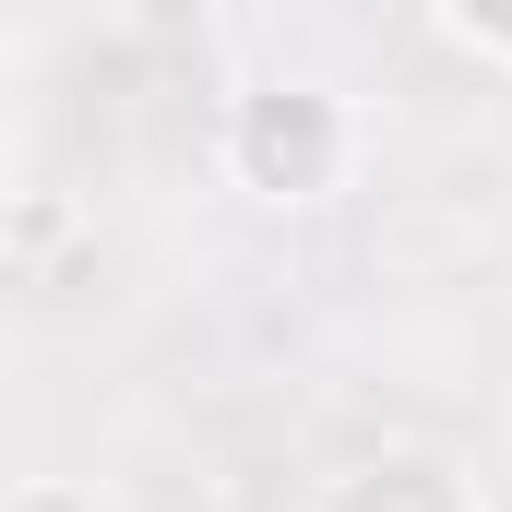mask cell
<instances>
[{"mask_svg": "<svg viewBox=\"0 0 512 512\" xmlns=\"http://www.w3.org/2000/svg\"><path fill=\"white\" fill-rule=\"evenodd\" d=\"M358 155H370V131L358 108L334 96V84H251L227 131H215V167H227V191H251V203H334V191H358Z\"/></svg>", "mask_w": 512, "mask_h": 512, "instance_id": "obj_1", "label": "cell"}, {"mask_svg": "<svg viewBox=\"0 0 512 512\" xmlns=\"http://www.w3.org/2000/svg\"><path fill=\"white\" fill-rule=\"evenodd\" d=\"M322 512H477V477L441 453H370L322 489Z\"/></svg>", "mask_w": 512, "mask_h": 512, "instance_id": "obj_2", "label": "cell"}, {"mask_svg": "<svg viewBox=\"0 0 512 512\" xmlns=\"http://www.w3.org/2000/svg\"><path fill=\"white\" fill-rule=\"evenodd\" d=\"M441 12V36L477 60V72H512V0H429Z\"/></svg>", "mask_w": 512, "mask_h": 512, "instance_id": "obj_3", "label": "cell"}, {"mask_svg": "<svg viewBox=\"0 0 512 512\" xmlns=\"http://www.w3.org/2000/svg\"><path fill=\"white\" fill-rule=\"evenodd\" d=\"M0 512H120V501H108V489H84V477H24Z\"/></svg>", "mask_w": 512, "mask_h": 512, "instance_id": "obj_4", "label": "cell"}]
</instances>
